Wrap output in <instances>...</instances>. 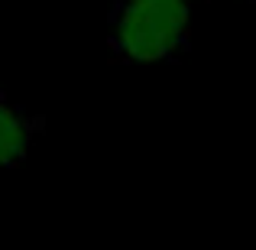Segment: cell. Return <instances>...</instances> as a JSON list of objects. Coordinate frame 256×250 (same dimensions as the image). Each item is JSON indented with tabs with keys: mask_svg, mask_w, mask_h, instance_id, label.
<instances>
[{
	"mask_svg": "<svg viewBox=\"0 0 256 250\" xmlns=\"http://www.w3.org/2000/svg\"><path fill=\"white\" fill-rule=\"evenodd\" d=\"M194 0H117L107 20V46L117 62L150 65L175 59L192 39Z\"/></svg>",
	"mask_w": 256,
	"mask_h": 250,
	"instance_id": "cell-1",
	"label": "cell"
},
{
	"mask_svg": "<svg viewBox=\"0 0 256 250\" xmlns=\"http://www.w3.org/2000/svg\"><path fill=\"white\" fill-rule=\"evenodd\" d=\"M46 117L0 94V169H13L30 156L32 143L42 137Z\"/></svg>",
	"mask_w": 256,
	"mask_h": 250,
	"instance_id": "cell-2",
	"label": "cell"
}]
</instances>
